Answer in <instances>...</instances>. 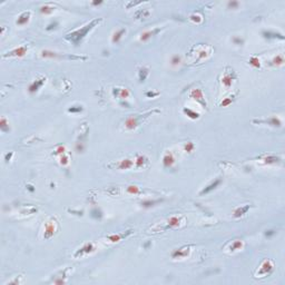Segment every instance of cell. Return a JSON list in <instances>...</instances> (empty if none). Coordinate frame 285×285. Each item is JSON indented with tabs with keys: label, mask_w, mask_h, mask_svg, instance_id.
<instances>
[{
	"label": "cell",
	"mask_w": 285,
	"mask_h": 285,
	"mask_svg": "<svg viewBox=\"0 0 285 285\" xmlns=\"http://www.w3.org/2000/svg\"><path fill=\"white\" fill-rule=\"evenodd\" d=\"M29 18H30V12L29 11H25L23 12L17 19V25H26V23L29 21Z\"/></svg>",
	"instance_id": "14"
},
{
	"label": "cell",
	"mask_w": 285,
	"mask_h": 285,
	"mask_svg": "<svg viewBox=\"0 0 285 285\" xmlns=\"http://www.w3.org/2000/svg\"><path fill=\"white\" fill-rule=\"evenodd\" d=\"M125 33H126L125 29H120V30L116 31V33L114 34V36H112V42H118V40L123 37V35L125 34Z\"/></svg>",
	"instance_id": "23"
},
{
	"label": "cell",
	"mask_w": 285,
	"mask_h": 285,
	"mask_svg": "<svg viewBox=\"0 0 285 285\" xmlns=\"http://www.w3.org/2000/svg\"><path fill=\"white\" fill-rule=\"evenodd\" d=\"M159 201H145L141 203V205H144L145 207H148V206H153L154 204H156V203H158Z\"/></svg>",
	"instance_id": "35"
},
{
	"label": "cell",
	"mask_w": 285,
	"mask_h": 285,
	"mask_svg": "<svg viewBox=\"0 0 285 285\" xmlns=\"http://www.w3.org/2000/svg\"><path fill=\"white\" fill-rule=\"evenodd\" d=\"M112 94H114V96L119 97V98H122V99H126V98H128L129 91L126 89V88H114Z\"/></svg>",
	"instance_id": "11"
},
{
	"label": "cell",
	"mask_w": 285,
	"mask_h": 285,
	"mask_svg": "<svg viewBox=\"0 0 285 285\" xmlns=\"http://www.w3.org/2000/svg\"><path fill=\"white\" fill-rule=\"evenodd\" d=\"M180 224V218L177 216H172V217L168 219L166 222V226H164L163 229H168V228H173V227H177Z\"/></svg>",
	"instance_id": "10"
},
{
	"label": "cell",
	"mask_w": 285,
	"mask_h": 285,
	"mask_svg": "<svg viewBox=\"0 0 285 285\" xmlns=\"http://www.w3.org/2000/svg\"><path fill=\"white\" fill-rule=\"evenodd\" d=\"M228 6L229 7H237L238 6V2H234V1H233V2H228Z\"/></svg>",
	"instance_id": "41"
},
{
	"label": "cell",
	"mask_w": 285,
	"mask_h": 285,
	"mask_svg": "<svg viewBox=\"0 0 285 285\" xmlns=\"http://www.w3.org/2000/svg\"><path fill=\"white\" fill-rule=\"evenodd\" d=\"M100 21H101V19H94V20H91L89 23H87V25H85L84 27H81L80 29H77V30H75V31H73V33L66 35L65 39L67 40V41H69L70 44H73V45L78 46L79 42L86 37V35L88 34L90 30L94 28L97 23H100Z\"/></svg>",
	"instance_id": "1"
},
{
	"label": "cell",
	"mask_w": 285,
	"mask_h": 285,
	"mask_svg": "<svg viewBox=\"0 0 285 285\" xmlns=\"http://www.w3.org/2000/svg\"><path fill=\"white\" fill-rule=\"evenodd\" d=\"M41 56L46 58H66V59H87L86 57H78V56H64V55H57L56 52H52L49 50H44L41 52Z\"/></svg>",
	"instance_id": "2"
},
{
	"label": "cell",
	"mask_w": 285,
	"mask_h": 285,
	"mask_svg": "<svg viewBox=\"0 0 285 285\" xmlns=\"http://www.w3.org/2000/svg\"><path fill=\"white\" fill-rule=\"evenodd\" d=\"M158 95V93H151V91H148V93H146V96L147 97H155V96Z\"/></svg>",
	"instance_id": "40"
},
{
	"label": "cell",
	"mask_w": 285,
	"mask_h": 285,
	"mask_svg": "<svg viewBox=\"0 0 285 285\" xmlns=\"http://www.w3.org/2000/svg\"><path fill=\"white\" fill-rule=\"evenodd\" d=\"M263 35L265 38H276L277 36H282V35H276L275 33H271V31H264Z\"/></svg>",
	"instance_id": "31"
},
{
	"label": "cell",
	"mask_w": 285,
	"mask_h": 285,
	"mask_svg": "<svg viewBox=\"0 0 285 285\" xmlns=\"http://www.w3.org/2000/svg\"><path fill=\"white\" fill-rule=\"evenodd\" d=\"M273 267H274L273 263L271 262L269 260H265V261L262 263L261 267L258 268V271H257V275H258V274H260V275H266V274L271 273V272H272V269H273Z\"/></svg>",
	"instance_id": "3"
},
{
	"label": "cell",
	"mask_w": 285,
	"mask_h": 285,
	"mask_svg": "<svg viewBox=\"0 0 285 285\" xmlns=\"http://www.w3.org/2000/svg\"><path fill=\"white\" fill-rule=\"evenodd\" d=\"M81 110H83V108H81V107H78V108H74V107H71V108H69V109H68V112H81Z\"/></svg>",
	"instance_id": "38"
},
{
	"label": "cell",
	"mask_w": 285,
	"mask_h": 285,
	"mask_svg": "<svg viewBox=\"0 0 285 285\" xmlns=\"http://www.w3.org/2000/svg\"><path fill=\"white\" fill-rule=\"evenodd\" d=\"M179 62H180V58H179L178 56H175L173 59H172V64H173V65H177V64H179Z\"/></svg>",
	"instance_id": "37"
},
{
	"label": "cell",
	"mask_w": 285,
	"mask_h": 285,
	"mask_svg": "<svg viewBox=\"0 0 285 285\" xmlns=\"http://www.w3.org/2000/svg\"><path fill=\"white\" fill-rule=\"evenodd\" d=\"M231 103H232V100H231V99H226V100H224V101H222V103H221V106L225 107V106H227L228 104H231Z\"/></svg>",
	"instance_id": "39"
},
{
	"label": "cell",
	"mask_w": 285,
	"mask_h": 285,
	"mask_svg": "<svg viewBox=\"0 0 285 285\" xmlns=\"http://www.w3.org/2000/svg\"><path fill=\"white\" fill-rule=\"evenodd\" d=\"M125 235H120V234H115V235H110V236H108V240H110V242H112V243H116V242H119V240H122V237H124Z\"/></svg>",
	"instance_id": "28"
},
{
	"label": "cell",
	"mask_w": 285,
	"mask_h": 285,
	"mask_svg": "<svg viewBox=\"0 0 285 285\" xmlns=\"http://www.w3.org/2000/svg\"><path fill=\"white\" fill-rule=\"evenodd\" d=\"M248 208H250V206L248 205H246V206H243V207H240V208H237V209H235L234 212V217H240L242 215H244L247 211H248Z\"/></svg>",
	"instance_id": "18"
},
{
	"label": "cell",
	"mask_w": 285,
	"mask_h": 285,
	"mask_svg": "<svg viewBox=\"0 0 285 285\" xmlns=\"http://www.w3.org/2000/svg\"><path fill=\"white\" fill-rule=\"evenodd\" d=\"M26 52H27V47L26 46H21V47H19V48H16V49H13V50L9 51L7 55H4V58L5 57H23L25 55H26Z\"/></svg>",
	"instance_id": "6"
},
{
	"label": "cell",
	"mask_w": 285,
	"mask_h": 285,
	"mask_svg": "<svg viewBox=\"0 0 285 285\" xmlns=\"http://www.w3.org/2000/svg\"><path fill=\"white\" fill-rule=\"evenodd\" d=\"M242 246H243L242 240H234V242H233V244H231V246H229V250H231V251H237V250H240V248H242Z\"/></svg>",
	"instance_id": "21"
},
{
	"label": "cell",
	"mask_w": 285,
	"mask_h": 285,
	"mask_svg": "<svg viewBox=\"0 0 285 285\" xmlns=\"http://www.w3.org/2000/svg\"><path fill=\"white\" fill-rule=\"evenodd\" d=\"M263 161H264L265 164H275V163L279 162V158H277L276 156L269 155V156H266L265 158H263Z\"/></svg>",
	"instance_id": "26"
},
{
	"label": "cell",
	"mask_w": 285,
	"mask_h": 285,
	"mask_svg": "<svg viewBox=\"0 0 285 285\" xmlns=\"http://www.w3.org/2000/svg\"><path fill=\"white\" fill-rule=\"evenodd\" d=\"M0 127H1V130H2V132H8V130H9V128H7L6 118H2V119H1V125H0Z\"/></svg>",
	"instance_id": "33"
},
{
	"label": "cell",
	"mask_w": 285,
	"mask_h": 285,
	"mask_svg": "<svg viewBox=\"0 0 285 285\" xmlns=\"http://www.w3.org/2000/svg\"><path fill=\"white\" fill-rule=\"evenodd\" d=\"M188 253H190V247L185 246L183 248H179V250L174 251L172 256H173V258H184V257H186L188 255Z\"/></svg>",
	"instance_id": "8"
},
{
	"label": "cell",
	"mask_w": 285,
	"mask_h": 285,
	"mask_svg": "<svg viewBox=\"0 0 285 285\" xmlns=\"http://www.w3.org/2000/svg\"><path fill=\"white\" fill-rule=\"evenodd\" d=\"M253 123H257V124H261V123H265V124H269V125H272V126H277V127H279L281 126V120H279V118L276 117H273L271 118V119H268V120H254Z\"/></svg>",
	"instance_id": "15"
},
{
	"label": "cell",
	"mask_w": 285,
	"mask_h": 285,
	"mask_svg": "<svg viewBox=\"0 0 285 285\" xmlns=\"http://www.w3.org/2000/svg\"><path fill=\"white\" fill-rule=\"evenodd\" d=\"M183 112H184L190 118H192V119H197V118L199 117L198 112H193V110H192V109H190V108H184V110H183Z\"/></svg>",
	"instance_id": "20"
},
{
	"label": "cell",
	"mask_w": 285,
	"mask_h": 285,
	"mask_svg": "<svg viewBox=\"0 0 285 285\" xmlns=\"http://www.w3.org/2000/svg\"><path fill=\"white\" fill-rule=\"evenodd\" d=\"M219 184H221V179L218 178V179H216L215 182H213V183L211 185H208L207 187H205L204 190H202V192H201V195H204V194H207V193H209L211 190H213L214 188H216V187H217V186Z\"/></svg>",
	"instance_id": "17"
},
{
	"label": "cell",
	"mask_w": 285,
	"mask_h": 285,
	"mask_svg": "<svg viewBox=\"0 0 285 285\" xmlns=\"http://www.w3.org/2000/svg\"><path fill=\"white\" fill-rule=\"evenodd\" d=\"M60 159H62V161H60V163H62V165H66V164H67V163H68V157H67V156H65L64 154H62V158H60Z\"/></svg>",
	"instance_id": "36"
},
{
	"label": "cell",
	"mask_w": 285,
	"mask_h": 285,
	"mask_svg": "<svg viewBox=\"0 0 285 285\" xmlns=\"http://www.w3.org/2000/svg\"><path fill=\"white\" fill-rule=\"evenodd\" d=\"M274 234V231H268L267 233H266V236H271V235Z\"/></svg>",
	"instance_id": "43"
},
{
	"label": "cell",
	"mask_w": 285,
	"mask_h": 285,
	"mask_svg": "<svg viewBox=\"0 0 285 285\" xmlns=\"http://www.w3.org/2000/svg\"><path fill=\"white\" fill-rule=\"evenodd\" d=\"M148 75V68L147 67H141L139 69V73H138V76H139V80L140 81H144Z\"/></svg>",
	"instance_id": "22"
},
{
	"label": "cell",
	"mask_w": 285,
	"mask_h": 285,
	"mask_svg": "<svg viewBox=\"0 0 285 285\" xmlns=\"http://www.w3.org/2000/svg\"><path fill=\"white\" fill-rule=\"evenodd\" d=\"M11 156H12V153H10V154H7V155H6V161H7V162H8V161L11 158Z\"/></svg>",
	"instance_id": "42"
},
{
	"label": "cell",
	"mask_w": 285,
	"mask_h": 285,
	"mask_svg": "<svg viewBox=\"0 0 285 285\" xmlns=\"http://www.w3.org/2000/svg\"><path fill=\"white\" fill-rule=\"evenodd\" d=\"M135 163H136V166H137V167H143L146 163H148V159H147L145 156L139 155V156H137V158H136Z\"/></svg>",
	"instance_id": "19"
},
{
	"label": "cell",
	"mask_w": 285,
	"mask_h": 285,
	"mask_svg": "<svg viewBox=\"0 0 285 285\" xmlns=\"http://www.w3.org/2000/svg\"><path fill=\"white\" fill-rule=\"evenodd\" d=\"M190 98H193V99H195V100H197L198 103H201L203 106L206 107V103H205V100H204V96H203V93H202L199 89H193L192 90V93H190Z\"/></svg>",
	"instance_id": "7"
},
{
	"label": "cell",
	"mask_w": 285,
	"mask_h": 285,
	"mask_svg": "<svg viewBox=\"0 0 285 285\" xmlns=\"http://www.w3.org/2000/svg\"><path fill=\"white\" fill-rule=\"evenodd\" d=\"M40 11L42 12V13L48 15V13H51V12L54 11V8H51V7H49V6H44L40 8Z\"/></svg>",
	"instance_id": "30"
},
{
	"label": "cell",
	"mask_w": 285,
	"mask_h": 285,
	"mask_svg": "<svg viewBox=\"0 0 285 285\" xmlns=\"http://www.w3.org/2000/svg\"><path fill=\"white\" fill-rule=\"evenodd\" d=\"M174 156L172 153H167V154H165V156H164V158H163V163H164V166L165 167H170L172 165H173L174 163Z\"/></svg>",
	"instance_id": "16"
},
{
	"label": "cell",
	"mask_w": 285,
	"mask_h": 285,
	"mask_svg": "<svg viewBox=\"0 0 285 285\" xmlns=\"http://www.w3.org/2000/svg\"><path fill=\"white\" fill-rule=\"evenodd\" d=\"M284 62V60H283V56H277V57H275L273 59V64L274 65H282Z\"/></svg>",
	"instance_id": "32"
},
{
	"label": "cell",
	"mask_w": 285,
	"mask_h": 285,
	"mask_svg": "<svg viewBox=\"0 0 285 285\" xmlns=\"http://www.w3.org/2000/svg\"><path fill=\"white\" fill-rule=\"evenodd\" d=\"M27 187H28V190H30V192H34V187H33V186H31V185H28V186H27Z\"/></svg>",
	"instance_id": "44"
},
{
	"label": "cell",
	"mask_w": 285,
	"mask_h": 285,
	"mask_svg": "<svg viewBox=\"0 0 285 285\" xmlns=\"http://www.w3.org/2000/svg\"><path fill=\"white\" fill-rule=\"evenodd\" d=\"M55 223L54 222H47L45 225V238H50L55 234Z\"/></svg>",
	"instance_id": "9"
},
{
	"label": "cell",
	"mask_w": 285,
	"mask_h": 285,
	"mask_svg": "<svg viewBox=\"0 0 285 285\" xmlns=\"http://www.w3.org/2000/svg\"><path fill=\"white\" fill-rule=\"evenodd\" d=\"M46 78H40V79H37L36 81H34L33 84L29 86V91L30 93H35V91H37V90L39 89L40 87L42 86V84L45 83Z\"/></svg>",
	"instance_id": "13"
},
{
	"label": "cell",
	"mask_w": 285,
	"mask_h": 285,
	"mask_svg": "<svg viewBox=\"0 0 285 285\" xmlns=\"http://www.w3.org/2000/svg\"><path fill=\"white\" fill-rule=\"evenodd\" d=\"M127 193L128 194H139L140 190L137 186H134V185H130L127 187Z\"/></svg>",
	"instance_id": "27"
},
{
	"label": "cell",
	"mask_w": 285,
	"mask_h": 285,
	"mask_svg": "<svg viewBox=\"0 0 285 285\" xmlns=\"http://www.w3.org/2000/svg\"><path fill=\"white\" fill-rule=\"evenodd\" d=\"M133 165H134V162L130 161V159H128V158L123 159V161H120V162L117 163V164H115V166H116L117 168H119V169H128V168H130Z\"/></svg>",
	"instance_id": "12"
},
{
	"label": "cell",
	"mask_w": 285,
	"mask_h": 285,
	"mask_svg": "<svg viewBox=\"0 0 285 285\" xmlns=\"http://www.w3.org/2000/svg\"><path fill=\"white\" fill-rule=\"evenodd\" d=\"M94 250H95L94 245H93L91 243H87V244H85L81 248H79L78 251L74 254V256L79 257V256H83V255H87V254H89V253H91V252H94Z\"/></svg>",
	"instance_id": "4"
},
{
	"label": "cell",
	"mask_w": 285,
	"mask_h": 285,
	"mask_svg": "<svg viewBox=\"0 0 285 285\" xmlns=\"http://www.w3.org/2000/svg\"><path fill=\"white\" fill-rule=\"evenodd\" d=\"M157 31H158V29H156V30H153V31H146V33H144V34L141 35L140 40H141V41H146L147 39H149V38H151L154 34H156Z\"/></svg>",
	"instance_id": "25"
},
{
	"label": "cell",
	"mask_w": 285,
	"mask_h": 285,
	"mask_svg": "<svg viewBox=\"0 0 285 285\" xmlns=\"http://www.w3.org/2000/svg\"><path fill=\"white\" fill-rule=\"evenodd\" d=\"M250 64H251L252 66H254V67H256V68H260V66H261L260 59L256 58V57H252L251 60H250Z\"/></svg>",
	"instance_id": "29"
},
{
	"label": "cell",
	"mask_w": 285,
	"mask_h": 285,
	"mask_svg": "<svg viewBox=\"0 0 285 285\" xmlns=\"http://www.w3.org/2000/svg\"><path fill=\"white\" fill-rule=\"evenodd\" d=\"M140 118L141 116H132L127 118L125 122V127L127 129H135L138 125H140Z\"/></svg>",
	"instance_id": "5"
},
{
	"label": "cell",
	"mask_w": 285,
	"mask_h": 285,
	"mask_svg": "<svg viewBox=\"0 0 285 285\" xmlns=\"http://www.w3.org/2000/svg\"><path fill=\"white\" fill-rule=\"evenodd\" d=\"M193 149H194V144H193L192 141H188V143L186 144V146H185V151H187V153H190Z\"/></svg>",
	"instance_id": "34"
},
{
	"label": "cell",
	"mask_w": 285,
	"mask_h": 285,
	"mask_svg": "<svg viewBox=\"0 0 285 285\" xmlns=\"http://www.w3.org/2000/svg\"><path fill=\"white\" fill-rule=\"evenodd\" d=\"M223 84L224 86L226 87V88H229L231 86H232V81H233V77L231 76V75H225L223 77Z\"/></svg>",
	"instance_id": "24"
}]
</instances>
